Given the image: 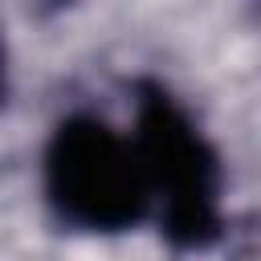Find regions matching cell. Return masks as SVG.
Masks as SVG:
<instances>
[{"mask_svg": "<svg viewBox=\"0 0 261 261\" xmlns=\"http://www.w3.org/2000/svg\"><path fill=\"white\" fill-rule=\"evenodd\" d=\"M45 196L61 220L90 232L130 228L155 200L139 143L90 114H73L53 130L45 147Z\"/></svg>", "mask_w": 261, "mask_h": 261, "instance_id": "obj_1", "label": "cell"}, {"mask_svg": "<svg viewBox=\"0 0 261 261\" xmlns=\"http://www.w3.org/2000/svg\"><path fill=\"white\" fill-rule=\"evenodd\" d=\"M139 155L147 163L151 192L163 200V228L175 245L200 249L216 237L220 212V167L212 147L188 122V114L159 90L147 86L139 98Z\"/></svg>", "mask_w": 261, "mask_h": 261, "instance_id": "obj_2", "label": "cell"}]
</instances>
